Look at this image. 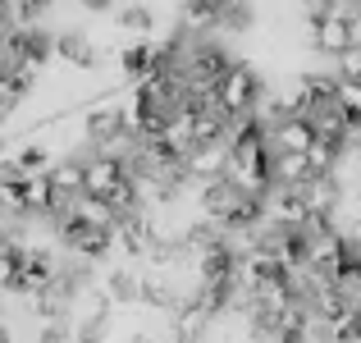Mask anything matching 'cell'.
I'll return each instance as SVG.
<instances>
[{
  "instance_id": "obj_12",
  "label": "cell",
  "mask_w": 361,
  "mask_h": 343,
  "mask_svg": "<svg viewBox=\"0 0 361 343\" xmlns=\"http://www.w3.org/2000/svg\"><path fill=\"white\" fill-rule=\"evenodd\" d=\"M9 160H14L23 174H46V169L55 165V160H51V147H46L37 133H32V142H23L18 151H9Z\"/></svg>"
},
{
  "instance_id": "obj_13",
  "label": "cell",
  "mask_w": 361,
  "mask_h": 343,
  "mask_svg": "<svg viewBox=\"0 0 361 343\" xmlns=\"http://www.w3.org/2000/svg\"><path fill=\"white\" fill-rule=\"evenodd\" d=\"M334 101L361 124V78H343V73H338V83H334Z\"/></svg>"
},
{
  "instance_id": "obj_1",
  "label": "cell",
  "mask_w": 361,
  "mask_h": 343,
  "mask_svg": "<svg viewBox=\"0 0 361 343\" xmlns=\"http://www.w3.org/2000/svg\"><path fill=\"white\" fill-rule=\"evenodd\" d=\"M302 28H307L311 51L329 55V60H338L353 42H361V23H353V18H343V14H316V18H307Z\"/></svg>"
},
{
  "instance_id": "obj_2",
  "label": "cell",
  "mask_w": 361,
  "mask_h": 343,
  "mask_svg": "<svg viewBox=\"0 0 361 343\" xmlns=\"http://www.w3.org/2000/svg\"><path fill=\"white\" fill-rule=\"evenodd\" d=\"M265 92V78L256 73V64H247V60H233V69L224 73V83H220V106L229 110V114H247L256 106V97Z\"/></svg>"
},
{
  "instance_id": "obj_16",
  "label": "cell",
  "mask_w": 361,
  "mask_h": 343,
  "mask_svg": "<svg viewBox=\"0 0 361 343\" xmlns=\"http://www.w3.org/2000/svg\"><path fill=\"white\" fill-rule=\"evenodd\" d=\"M353 302H357V311H361V289H357V293H353Z\"/></svg>"
},
{
  "instance_id": "obj_9",
  "label": "cell",
  "mask_w": 361,
  "mask_h": 343,
  "mask_svg": "<svg viewBox=\"0 0 361 343\" xmlns=\"http://www.w3.org/2000/svg\"><path fill=\"white\" fill-rule=\"evenodd\" d=\"M51 179H55V188H60L64 197H82V193H87V160H82V156L55 160V165H51Z\"/></svg>"
},
{
  "instance_id": "obj_7",
  "label": "cell",
  "mask_w": 361,
  "mask_h": 343,
  "mask_svg": "<svg viewBox=\"0 0 361 343\" xmlns=\"http://www.w3.org/2000/svg\"><path fill=\"white\" fill-rule=\"evenodd\" d=\"M316 138H320V128H316V119H307V114H283V119L270 128V147L274 151H311Z\"/></svg>"
},
{
  "instance_id": "obj_15",
  "label": "cell",
  "mask_w": 361,
  "mask_h": 343,
  "mask_svg": "<svg viewBox=\"0 0 361 343\" xmlns=\"http://www.w3.org/2000/svg\"><path fill=\"white\" fill-rule=\"evenodd\" d=\"M82 9H115V0H78Z\"/></svg>"
},
{
  "instance_id": "obj_11",
  "label": "cell",
  "mask_w": 361,
  "mask_h": 343,
  "mask_svg": "<svg viewBox=\"0 0 361 343\" xmlns=\"http://www.w3.org/2000/svg\"><path fill=\"white\" fill-rule=\"evenodd\" d=\"M115 23L123 28V32H133V37H151L156 32V9L142 5V0H128V5L115 9Z\"/></svg>"
},
{
  "instance_id": "obj_5",
  "label": "cell",
  "mask_w": 361,
  "mask_h": 343,
  "mask_svg": "<svg viewBox=\"0 0 361 343\" xmlns=\"http://www.w3.org/2000/svg\"><path fill=\"white\" fill-rule=\"evenodd\" d=\"M302 197H307L311 215H334L338 206L348 202V183L338 174H311L307 183H302Z\"/></svg>"
},
{
  "instance_id": "obj_6",
  "label": "cell",
  "mask_w": 361,
  "mask_h": 343,
  "mask_svg": "<svg viewBox=\"0 0 361 343\" xmlns=\"http://www.w3.org/2000/svg\"><path fill=\"white\" fill-rule=\"evenodd\" d=\"M55 60L73 64V69H82V73L101 69V51L92 46L87 32H78V28H64V32H55Z\"/></svg>"
},
{
  "instance_id": "obj_8",
  "label": "cell",
  "mask_w": 361,
  "mask_h": 343,
  "mask_svg": "<svg viewBox=\"0 0 361 343\" xmlns=\"http://www.w3.org/2000/svg\"><path fill=\"white\" fill-rule=\"evenodd\" d=\"M101 289L110 293L115 307H128V302H142V275L133 270V265H115V270H106Z\"/></svg>"
},
{
  "instance_id": "obj_14",
  "label": "cell",
  "mask_w": 361,
  "mask_h": 343,
  "mask_svg": "<svg viewBox=\"0 0 361 343\" xmlns=\"http://www.w3.org/2000/svg\"><path fill=\"white\" fill-rule=\"evenodd\" d=\"M334 69L343 73V78H361V42H353L343 55H338V60H334Z\"/></svg>"
},
{
  "instance_id": "obj_3",
  "label": "cell",
  "mask_w": 361,
  "mask_h": 343,
  "mask_svg": "<svg viewBox=\"0 0 361 343\" xmlns=\"http://www.w3.org/2000/svg\"><path fill=\"white\" fill-rule=\"evenodd\" d=\"M229 156H233V142L229 138H211V142H197L192 151L183 156V169L192 183H211V179L229 174Z\"/></svg>"
},
{
  "instance_id": "obj_4",
  "label": "cell",
  "mask_w": 361,
  "mask_h": 343,
  "mask_svg": "<svg viewBox=\"0 0 361 343\" xmlns=\"http://www.w3.org/2000/svg\"><path fill=\"white\" fill-rule=\"evenodd\" d=\"M265 220L279 224V229H307L311 224V206L302 197V188H288V183H274L265 193Z\"/></svg>"
},
{
  "instance_id": "obj_17",
  "label": "cell",
  "mask_w": 361,
  "mask_h": 343,
  "mask_svg": "<svg viewBox=\"0 0 361 343\" xmlns=\"http://www.w3.org/2000/svg\"><path fill=\"white\" fill-rule=\"evenodd\" d=\"M37 5H42V9H46V5H51V0H37Z\"/></svg>"
},
{
  "instance_id": "obj_10",
  "label": "cell",
  "mask_w": 361,
  "mask_h": 343,
  "mask_svg": "<svg viewBox=\"0 0 361 343\" xmlns=\"http://www.w3.org/2000/svg\"><path fill=\"white\" fill-rule=\"evenodd\" d=\"M307 179H311V160H307V151H274V183L302 188Z\"/></svg>"
}]
</instances>
